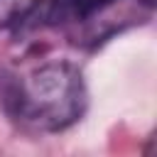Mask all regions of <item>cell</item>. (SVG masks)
<instances>
[{"mask_svg":"<svg viewBox=\"0 0 157 157\" xmlns=\"http://www.w3.org/2000/svg\"><path fill=\"white\" fill-rule=\"evenodd\" d=\"M115 0H54L52 5V17L54 20H83L108 5H113Z\"/></svg>","mask_w":157,"mask_h":157,"instance_id":"1","label":"cell"},{"mask_svg":"<svg viewBox=\"0 0 157 157\" xmlns=\"http://www.w3.org/2000/svg\"><path fill=\"white\" fill-rule=\"evenodd\" d=\"M34 0H0V25L12 22L17 15H22Z\"/></svg>","mask_w":157,"mask_h":157,"instance_id":"2","label":"cell"}]
</instances>
